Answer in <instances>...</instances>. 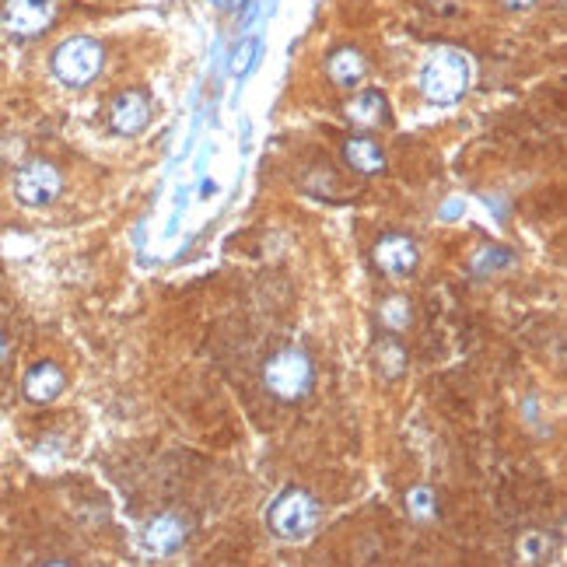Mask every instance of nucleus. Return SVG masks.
I'll return each instance as SVG.
<instances>
[{
    "label": "nucleus",
    "instance_id": "1",
    "mask_svg": "<svg viewBox=\"0 0 567 567\" xmlns=\"http://www.w3.org/2000/svg\"><path fill=\"white\" fill-rule=\"evenodd\" d=\"M469 77H473L469 57L452 50V46H439V50L428 57L424 71H420V91H424V99H431V102L452 106L466 95Z\"/></svg>",
    "mask_w": 567,
    "mask_h": 567
},
{
    "label": "nucleus",
    "instance_id": "2",
    "mask_svg": "<svg viewBox=\"0 0 567 567\" xmlns=\"http://www.w3.org/2000/svg\"><path fill=\"white\" fill-rule=\"evenodd\" d=\"M263 385L273 399L301 403L316 385V365L301 347H284L270 354V361L263 365Z\"/></svg>",
    "mask_w": 567,
    "mask_h": 567
},
{
    "label": "nucleus",
    "instance_id": "3",
    "mask_svg": "<svg viewBox=\"0 0 567 567\" xmlns=\"http://www.w3.org/2000/svg\"><path fill=\"white\" fill-rule=\"evenodd\" d=\"M102 63H106V50H102V42L91 36L63 39L53 50V74L67 88L91 85V81L102 74Z\"/></svg>",
    "mask_w": 567,
    "mask_h": 567
},
{
    "label": "nucleus",
    "instance_id": "4",
    "mask_svg": "<svg viewBox=\"0 0 567 567\" xmlns=\"http://www.w3.org/2000/svg\"><path fill=\"white\" fill-rule=\"evenodd\" d=\"M267 522L281 540H305L319 526V501L301 488H287L270 505Z\"/></svg>",
    "mask_w": 567,
    "mask_h": 567
},
{
    "label": "nucleus",
    "instance_id": "5",
    "mask_svg": "<svg viewBox=\"0 0 567 567\" xmlns=\"http://www.w3.org/2000/svg\"><path fill=\"white\" fill-rule=\"evenodd\" d=\"M63 189V175L53 161H28V165L19 169L14 175V197H19L25 207H46L60 197Z\"/></svg>",
    "mask_w": 567,
    "mask_h": 567
},
{
    "label": "nucleus",
    "instance_id": "6",
    "mask_svg": "<svg viewBox=\"0 0 567 567\" xmlns=\"http://www.w3.org/2000/svg\"><path fill=\"white\" fill-rule=\"evenodd\" d=\"M151 116H155L151 99H148V91H140V88H130V91L116 95L109 106V126L116 130L120 137L144 134V130L151 126Z\"/></svg>",
    "mask_w": 567,
    "mask_h": 567
},
{
    "label": "nucleus",
    "instance_id": "7",
    "mask_svg": "<svg viewBox=\"0 0 567 567\" xmlns=\"http://www.w3.org/2000/svg\"><path fill=\"white\" fill-rule=\"evenodd\" d=\"M371 263H375L385 278H410L420 263V249L410 235H382L371 249Z\"/></svg>",
    "mask_w": 567,
    "mask_h": 567
},
{
    "label": "nucleus",
    "instance_id": "8",
    "mask_svg": "<svg viewBox=\"0 0 567 567\" xmlns=\"http://www.w3.org/2000/svg\"><path fill=\"white\" fill-rule=\"evenodd\" d=\"M50 22H53V0H8L4 4V25L19 39L39 36Z\"/></svg>",
    "mask_w": 567,
    "mask_h": 567
},
{
    "label": "nucleus",
    "instance_id": "9",
    "mask_svg": "<svg viewBox=\"0 0 567 567\" xmlns=\"http://www.w3.org/2000/svg\"><path fill=\"white\" fill-rule=\"evenodd\" d=\"M186 540H189V522L175 511L158 515L144 526V546L158 557H169V554H175V550H183Z\"/></svg>",
    "mask_w": 567,
    "mask_h": 567
},
{
    "label": "nucleus",
    "instance_id": "10",
    "mask_svg": "<svg viewBox=\"0 0 567 567\" xmlns=\"http://www.w3.org/2000/svg\"><path fill=\"white\" fill-rule=\"evenodd\" d=\"M557 557V540L554 532L543 529H526L515 540V564L518 567H550Z\"/></svg>",
    "mask_w": 567,
    "mask_h": 567
},
{
    "label": "nucleus",
    "instance_id": "11",
    "mask_svg": "<svg viewBox=\"0 0 567 567\" xmlns=\"http://www.w3.org/2000/svg\"><path fill=\"white\" fill-rule=\"evenodd\" d=\"M326 74L336 88H354L361 85L365 74H368V60L361 50H354V46H340V50L330 53L326 60Z\"/></svg>",
    "mask_w": 567,
    "mask_h": 567
},
{
    "label": "nucleus",
    "instance_id": "12",
    "mask_svg": "<svg viewBox=\"0 0 567 567\" xmlns=\"http://www.w3.org/2000/svg\"><path fill=\"white\" fill-rule=\"evenodd\" d=\"M63 385H67L63 371L53 361H39L32 365V371L25 375V396L28 403H53L63 393Z\"/></svg>",
    "mask_w": 567,
    "mask_h": 567
},
{
    "label": "nucleus",
    "instance_id": "13",
    "mask_svg": "<svg viewBox=\"0 0 567 567\" xmlns=\"http://www.w3.org/2000/svg\"><path fill=\"white\" fill-rule=\"evenodd\" d=\"M344 161L361 175H382L385 172V151L371 137H347L344 140Z\"/></svg>",
    "mask_w": 567,
    "mask_h": 567
},
{
    "label": "nucleus",
    "instance_id": "14",
    "mask_svg": "<svg viewBox=\"0 0 567 567\" xmlns=\"http://www.w3.org/2000/svg\"><path fill=\"white\" fill-rule=\"evenodd\" d=\"M344 116L361 130H375V126L389 123V102L379 91H361L358 99L344 106Z\"/></svg>",
    "mask_w": 567,
    "mask_h": 567
},
{
    "label": "nucleus",
    "instance_id": "15",
    "mask_svg": "<svg viewBox=\"0 0 567 567\" xmlns=\"http://www.w3.org/2000/svg\"><path fill=\"white\" fill-rule=\"evenodd\" d=\"M379 322L389 333H407L414 326V305L403 295H389L379 305Z\"/></svg>",
    "mask_w": 567,
    "mask_h": 567
},
{
    "label": "nucleus",
    "instance_id": "16",
    "mask_svg": "<svg viewBox=\"0 0 567 567\" xmlns=\"http://www.w3.org/2000/svg\"><path fill=\"white\" fill-rule=\"evenodd\" d=\"M375 365L385 379H399V371L407 368V350H403L396 340H382L375 347Z\"/></svg>",
    "mask_w": 567,
    "mask_h": 567
},
{
    "label": "nucleus",
    "instance_id": "17",
    "mask_svg": "<svg viewBox=\"0 0 567 567\" xmlns=\"http://www.w3.org/2000/svg\"><path fill=\"white\" fill-rule=\"evenodd\" d=\"M407 511H410V518H417V522H431V518L439 515V497H434L431 488H414L407 494Z\"/></svg>",
    "mask_w": 567,
    "mask_h": 567
},
{
    "label": "nucleus",
    "instance_id": "18",
    "mask_svg": "<svg viewBox=\"0 0 567 567\" xmlns=\"http://www.w3.org/2000/svg\"><path fill=\"white\" fill-rule=\"evenodd\" d=\"M501 4H505V8H511V11H526V8H532V4H537V0H501Z\"/></svg>",
    "mask_w": 567,
    "mask_h": 567
},
{
    "label": "nucleus",
    "instance_id": "19",
    "mask_svg": "<svg viewBox=\"0 0 567 567\" xmlns=\"http://www.w3.org/2000/svg\"><path fill=\"white\" fill-rule=\"evenodd\" d=\"M4 350H8V347H4V336H0V361H4Z\"/></svg>",
    "mask_w": 567,
    "mask_h": 567
},
{
    "label": "nucleus",
    "instance_id": "20",
    "mask_svg": "<svg viewBox=\"0 0 567 567\" xmlns=\"http://www.w3.org/2000/svg\"><path fill=\"white\" fill-rule=\"evenodd\" d=\"M46 567H71V564H63V560H53V564H46Z\"/></svg>",
    "mask_w": 567,
    "mask_h": 567
},
{
    "label": "nucleus",
    "instance_id": "21",
    "mask_svg": "<svg viewBox=\"0 0 567 567\" xmlns=\"http://www.w3.org/2000/svg\"><path fill=\"white\" fill-rule=\"evenodd\" d=\"M218 4H232V0H218Z\"/></svg>",
    "mask_w": 567,
    "mask_h": 567
}]
</instances>
